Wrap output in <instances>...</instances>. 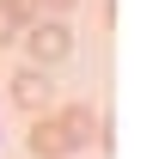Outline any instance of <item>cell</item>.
I'll list each match as a JSON object with an SVG mask.
<instances>
[{"label": "cell", "mask_w": 159, "mask_h": 159, "mask_svg": "<svg viewBox=\"0 0 159 159\" xmlns=\"http://www.w3.org/2000/svg\"><path fill=\"white\" fill-rule=\"evenodd\" d=\"M92 141H98V110H92V104L43 110V116H31V129H25V147L37 159H74L80 147H92Z\"/></svg>", "instance_id": "obj_1"}, {"label": "cell", "mask_w": 159, "mask_h": 159, "mask_svg": "<svg viewBox=\"0 0 159 159\" xmlns=\"http://www.w3.org/2000/svg\"><path fill=\"white\" fill-rule=\"evenodd\" d=\"M19 43H25V55L37 61V67H55V61H67L74 55V31H67V19H61V12H49V19H31L19 31Z\"/></svg>", "instance_id": "obj_2"}, {"label": "cell", "mask_w": 159, "mask_h": 159, "mask_svg": "<svg viewBox=\"0 0 159 159\" xmlns=\"http://www.w3.org/2000/svg\"><path fill=\"white\" fill-rule=\"evenodd\" d=\"M6 92H12V104H19L25 116H43V110H55V80L43 74L37 61H25L19 74L6 80Z\"/></svg>", "instance_id": "obj_3"}, {"label": "cell", "mask_w": 159, "mask_h": 159, "mask_svg": "<svg viewBox=\"0 0 159 159\" xmlns=\"http://www.w3.org/2000/svg\"><path fill=\"white\" fill-rule=\"evenodd\" d=\"M19 31H25V19L6 6V0H0V49H6V43H19Z\"/></svg>", "instance_id": "obj_4"}, {"label": "cell", "mask_w": 159, "mask_h": 159, "mask_svg": "<svg viewBox=\"0 0 159 159\" xmlns=\"http://www.w3.org/2000/svg\"><path fill=\"white\" fill-rule=\"evenodd\" d=\"M6 6H12V12H19V19H25V25H31V19H37V12H43L37 0H6Z\"/></svg>", "instance_id": "obj_5"}, {"label": "cell", "mask_w": 159, "mask_h": 159, "mask_svg": "<svg viewBox=\"0 0 159 159\" xmlns=\"http://www.w3.org/2000/svg\"><path fill=\"white\" fill-rule=\"evenodd\" d=\"M37 6H43V12H74L80 0H37Z\"/></svg>", "instance_id": "obj_6"}]
</instances>
